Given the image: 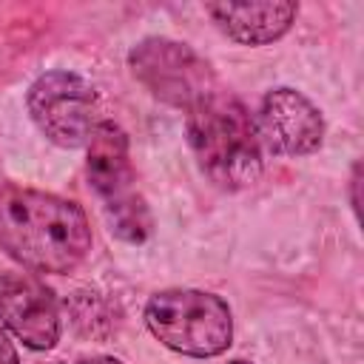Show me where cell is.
Listing matches in <instances>:
<instances>
[{
    "mask_svg": "<svg viewBox=\"0 0 364 364\" xmlns=\"http://www.w3.org/2000/svg\"><path fill=\"white\" fill-rule=\"evenodd\" d=\"M128 68L151 97L165 105L191 111L219 91L210 63L188 43L171 37H142L128 51Z\"/></svg>",
    "mask_w": 364,
    "mask_h": 364,
    "instance_id": "5",
    "label": "cell"
},
{
    "mask_svg": "<svg viewBox=\"0 0 364 364\" xmlns=\"http://www.w3.org/2000/svg\"><path fill=\"white\" fill-rule=\"evenodd\" d=\"M188 145L199 171L222 191H245L264 171L262 142L245 102L228 91H213L185 119Z\"/></svg>",
    "mask_w": 364,
    "mask_h": 364,
    "instance_id": "2",
    "label": "cell"
},
{
    "mask_svg": "<svg viewBox=\"0 0 364 364\" xmlns=\"http://www.w3.org/2000/svg\"><path fill=\"white\" fill-rule=\"evenodd\" d=\"M213 26L242 46H267L284 37L299 14V6L290 0H267V3H208Z\"/></svg>",
    "mask_w": 364,
    "mask_h": 364,
    "instance_id": "9",
    "label": "cell"
},
{
    "mask_svg": "<svg viewBox=\"0 0 364 364\" xmlns=\"http://www.w3.org/2000/svg\"><path fill=\"white\" fill-rule=\"evenodd\" d=\"M262 151L273 156H307L324 142V117L301 91L279 85L270 88L253 117Z\"/></svg>",
    "mask_w": 364,
    "mask_h": 364,
    "instance_id": "7",
    "label": "cell"
},
{
    "mask_svg": "<svg viewBox=\"0 0 364 364\" xmlns=\"http://www.w3.org/2000/svg\"><path fill=\"white\" fill-rule=\"evenodd\" d=\"M228 364H250V361H245V358H233V361H228Z\"/></svg>",
    "mask_w": 364,
    "mask_h": 364,
    "instance_id": "12",
    "label": "cell"
},
{
    "mask_svg": "<svg viewBox=\"0 0 364 364\" xmlns=\"http://www.w3.org/2000/svg\"><path fill=\"white\" fill-rule=\"evenodd\" d=\"M0 321L28 350H51L60 341L57 299L31 273H0Z\"/></svg>",
    "mask_w": 364,
    "mask_h": 364,
    "instance_id": "8",
    "label": "cell"
},
{
    "mask_svg": "<svg viewBox=\"0 0 364 364\" xmlns=\"http://www.w3.org/2000/svg\"><path fill=\"white\" fill-rule=\"evenodd\" d=\"M74 364H122V361L114 355H85V358H77Z\"/></svg>",
    "mask_w": 364,
    "mask_h": 364,
    "instance_id": "11",
    "label": "cell"
},
{
    "mask_svg": "<svg viewBox=\"0 0 364 364\" xmlns=\"http://www.w3.org/2000/svg\"><path fill=\"white\" fill-rule=\"evenodd\" d=\"M0 247L34 273H71L91 250L85 210L57 193L3 185Z\"/></svg>",
    "mask_w": 364,
    "mask_h": 364,
    "instance_id": "1",
    "label": "cell"
},
{
    "mask_svg": "<svg viewBox=\"0 0 364 364\" xmlns=\"http://www.w3.org/2000/svg\"><path fill=\"white\" fill-rule=\"evenodd\" d=\"M85 151L88 185L102 205L111 233L122 242L142 245L151 236L154 222L142 193L136 191V173L131 165L125 131L117 122L100 119V125L85 142Z\"/></svg>",
    "mask_w": 364,
    "mask_h": 364,
    "instance_id": "3",
    "label": "cell"
},
{
    "mask_svg": "<svg viewBox=\"0 0 364 364\" xmlns=\"http://www.w3.org/2000/svg\"><path fill=\"white\" fill-rule=\"evenodd\" d=\"M145 324L159 344L191 358L222 355L233 341V313L228 301L193 287L154 293L145 304Z\"/></svg>",
    "mask_w": 364,
    "mask_h": 364,
    "instance_id": "4",
    "label": "cell"
},
{
    "mask_svg": "<svg viewBox=\"0 0 364 364\" xmlns=\"http://www.w3.org/2000/svg\"><path fill=\"white\" fill-rule=\"evenodd\" d=\"M0 364H20V355H17L14 344L9 341V336H6V330H3V324H0Z\"/></svg>",
    "mask_w": 364,
    "mask_h": 364,
    "instance_id": "10",
    "label": "cell"
},
{
    "mask_svg": "<svg viewBox=\"0 0 364 364\" xmlns=\"http://www.w3.org/2000/svg\"><path fill=\"white\" fill-rule=\"evenodd\" d=\"M28 114L40 134L60 148H82L100 125V100L74 71L40 74L28 88Z\"/></svg>",
    "mask_w": 364,
    "mask_h": 364,
    "instance_id": "6",
    "label": "cell"
}]
</instances>
